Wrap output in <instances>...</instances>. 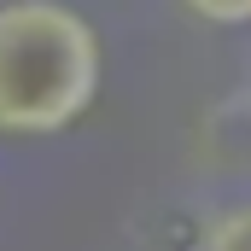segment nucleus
<instances>
[{
    "label": "nucleus",
    "mask_w": 251,
    "mask_h": 251,
    "mask_svg": "<svg viewBox=\"0 0 251 251\" xmlns=\"http://www.w3.org/2000/svg\"><path fill=\"white\" fill-rule=\"evenodd\" d=\"M193 251H251V204H228V210H216V216L199 228Z\"/></svg>",
    "instance_id": "f03ea898"
},
{
    "label": "nucleus",
    "mask_w": 251,
    "mask_h": 251,
    "mask_svg": "<svg viewBox=\"0 0 251 251\" xmlns=\"http://www.w3.org/2000/svg\"><path fill=\"white\" fill-rule=\"evenodd\" d=\"M193 18H204V24H222V29H240L251 24V0H181Z\"/></svg>",
    "instance_id": "7ed1b4c3"
},
{
    "label": "nucleus",
    "mask_w": 251,
    "mask_h": 251,
    "mask_svg": "<svg viewBox=\"0 0 251 251\" xmlns=\"http://www.w3.org/2000/svg\"><path fill=\"white\" fill-rule=\"evenodd\" d=\"M100 29L59 0L0 6V134H64L100 94Z\"/></svg>",
    "instance_id": "f257e3e1"
}]
</instances>
